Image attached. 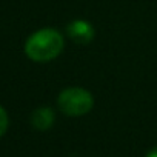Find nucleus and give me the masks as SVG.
Segmentation results:
<instances>
[{"label": "nucleus", "mask_w": 157, "mask_h": 157, "mask_svg": "<svg viewBox=\"0 0 157 157\" xmlns=\"http://www.w3.org/2000/svg\"><path fill=\"white\" fill-rule=\"evenodd\" d=\"M8 123H10V120H8V114H6V111L0 106V137H2L5 132H6V129H8Z\"/></svg>", "instance_id": "5"}, {"label": "nucleus", "mask_w": 157, "mask_h": 157, "mask_svg": "<svg viewBox=\"0 0 157 157\" xmlns=\"http://www.w3.org/2000/svg\"><path fill=\"white\" fill-rule=\"evenodd\" d=\"M66 33L69 39L78 45L90 43L94 39V28L86 20H74L66 26Z\"/></svg>", "instance_id": "3"}, {"label": "nucleus", "mask_w": 157, "mask_h": 157, "mask_svg": "<svg viewBox=\"0 0 157 157\" xmlns=\"http://www.w3.org/2000/svg\"><path fill=\"white\" fill-rule=\"evenodd\" d=\"M146 157H157V148H154L152 151H149V152L146 154Z\"/></svg>", "instance_id": "6"}, {"label": "nucleus", "mask_w": 157, "mask_h": 157, "mask_svg": "<svg viewBox=\"0 0 157 157\" xmlns=\"http://www.w3.org/2000/svg\"><path fill=\"white\" fill-rule=\"evenodd\" d=\"M63 37L57 29L43 28L28 37L25 43V54L34 62H49L63 51Z\"/></svg>", "instance_id": "1"}, {"label": "nucleus", "mask_w": 157, "mask_h": 157, "mask_svg": "<svg viewBox=\"0 0 157 157\" xmlns=\"http://www.w3.org/2000/svg\"><path fill=\"white\" fill-rule=\"evenodd\" d=\"M31 123L34 128H37L40 131L51 128L54 123V111L51 108H46V106L36 109L31 116Z\"/></svg>", "instance_id": "4"}, {"label": "nucleus", "mask_w": 157, "mask_h": 157, "mask_svg": "<svg viewBox=\"0 0 157 157\" xmlns=\"http://www.w3.org/2000/svg\"><path fill=\"white\" fill-rule=\"evenodd\" d=\"M57 105L66 116H83L93 109V94L83 88H66L59 94Z\"/></svg>", "instance_id": "2"}]
</instances>
